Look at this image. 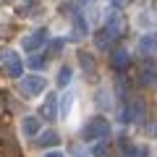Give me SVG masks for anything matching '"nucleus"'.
Segmentation results:
<instances>
[{"mask_svg":"<svg viewBox=\"0 0 157 157\" xmlns=\"http://www.w3.org/2000/svg\"><path fill=\"white\" fill-rule=\"evenodd\" d=\"M58 141H60V136H58L55 131H42V134L37 136V144L39 147H55Z\"/></svg>","mask_w":157,"mask_h":157,"instance_id":"nucleus-11","label":"nucleus"},{"mask_svg":"<svg viewBox=\"0 0 157 157\" xmlns=\"http://www.w3.org/2000/svg\"><path fill=\"white\" fill-rule=\"evenodd\" d=\"M45 42H47V32L45 29H37L34 34H26V37H24V50L34 52V50H39V47L45 45Z\"/></svg>","mask_w":157,"mask_h":157,"instance_id":"nucleus-4","label":"nucleus"},{"mask_svg":"<svg viewBox=\"0 0 157 157\" xmlns=\"http://www.w3.org/2000/svg\"><path fill=\"white\" fill-rule=\"evenodd\" d=\"M21 128H24V134H26V136H39V134H42V131H39V118H34V115L24 118Z\"/></svg>","mask_w":157,"mask_h":157,"instance_id":"nucleus-9","label":"nucleus"},{"mask_svg":"<svg viewBox=\"0 0 157 157\" xmlns=\"http://www.w3.org/2000/svg\"><path fill=\"white\" fill-rule=\"evenodd\" d=\"M110 66L115 68V71H126V68L131 66V55L126 50H113L110 55Z\"/></svg>","mask_w":157,"mask_h":157,"instance_id":"nucleus-5","label":"nucleus"},{"mask_svg":"<svg viewBox=\"0 0 157 157\" xmlns=\"http://www.w3.org/2000/svg\"><path fill=\"white\" fill-rule=\"evenodd\" d=\"M113 39H115V37H113V34H110V32L105 29V32H100V34L94 37V42H97V47H100V50H107Z\"/></svg>","mask_w":157,"mask_h":157,"instance_id":"nucleus-13","label":"nucleus"},{"mask_svg":"<svg viewBox=\"0 0 157 157\" xmlns=\"http://www.w3.org/2000/svg\"><path fill=\"white\" fill-rule=\"evenodd\" d=\"M121 149H123V157H147L144 147H134V144H128V141H123Z\"/></svg>","mask_w":157,"mask_h":157,"instance_id":"nucleus-12","label":"nucleus"},{"mask_svg":"<svg viewBox=\"0 0 157 157\" xmlns=\"http://www.w3.org/2000/svg\"><path fill=\"white\" fill-rule=\"evenodd\" d=\"M42 118H47V121H55V113H58V97L55 94H47L45 105H42Z\"/></svg>","mask_w":157,"mask_h":157,"instance_id":"nucleus-7","label":"nucleus"},{"mask_svg":"<svg viewBox=\"0 0 157 157\" xmlns=\"http://www.w3.org/2000/svg\"><path fill=\"white\" fill-rule=\"evenodd\" d=\"M78 6H89V3H94V0H76Z\"/></svg>","mask_w":157,"mask_h":157,"instance_id":"nucleus-22","label":"nucleus"},{"mask_svg":"<svg viewBox=\"0 0 157 157\" xmlns=\"http://www.w3.org/2000/svg\"><path fill=\"white\" fill-rule=\"evenodd\" d=\"M71 68H68V66H63L60 68V71H58V86H68V84H71Z\"/></svg>","mask_w":157,"mask_h":157,"instance_id":"nucleus-16","label":"nucleus"},{"mask_svg":"<svg viewBox=\"0 0 157 157\" xmlns=\"http://www.w3.org/2000/svg\"><path fill=\"white\" fill-rule=\"evenodd\" d=\"M26 66L32 68V71H42V68H45V58H42V55H32L26 60Z\"/></svg>","mask_w":157,"mask_h":157,"instance_id":"nucleus-19","label":"nucleus"},{"mask_svg":"<svg viewBox=\"0 0 157 157\" xmlns=\"http://www.w3.org/2000/svg\"><path fill=\"white\" fill-rule=\"evenodd\" d=\"M105 29L113 34V37H118V34L123 32V18L118 16V13H110V16H107V24H105Z\"/></svg>","mask_w":157,"mask_h":157,"instance_id":"nucleus-8","label":"nucleus"},{"mask_svg":"<svg viewBox=\"0 0 157 157\" xmlns=\"http://www.w3.org/2000/svg\"><path fill=\"white\" fill-rule=\"evenodd\" d=\"M26 3H32V0H26Z\"/></svg>","mask_w":157,"mask_h":157,"instance_id":"nucleus-24","label":"nucleus"},{"mask_svg":"<svg viewBox=\"0 0 157 157\" xmlns=\"http://www.w3.org/2000/svg\"><path fill=\"white\" fill-rule=\"evenodd\" d=\"M78 63H81V68H84L86 73H92V71H94V60H92V55H89V52H78Z\"/></svg>","mask_w":157,"mask_h":157,"instance_id":"nucleus-14","label":"nucleus"},{"mask_svg":"<svg viewBox=\"0 0 157 157\" xmlns=\"http://www.w3.org/2000/svg\"><path fill=\"white\" fill-rule=\"evenodd\" d=\"M0 60H3V66H6V71H8L11 78H21L24 76V63H21V58H18V52L3 50L0 52Z\"/></svg>","mask_w":157,"mask_h":157,"instance_id":"nucleus-2","label":"nucleus"},{"mask_svg":"<svg viewBox=\"0 0 157 157\" xmlns=\"http://www.w3.org/2000/svg\"><path fill=\"white\" fill-rule=\"evenodd\" d=\"M45 157H63V152H47Z\"/></svg>","mask_w":157,"mask_h":157,"instance_id":"nucleus-20","label":"nucleus"},{"mask_svg":"<svg viewBox=\"0 0 157 157\" xmlns=\"http://www.w3.org/2000/svg\"><path fill=\"white\" fill-rule=\"evenodd\" d=\"M139 50L144 52V55L155 52V50H157V34H144V37H141V42H139Z\"/></svg>","mask_w":157,"mask_h":157,"instance_id":"nucleus-10","label":"nucleus"},{"mask_svg":"<svg viewBox=\"0 0 157 157\" xmlns=\"http://www.w3.org/2000/svg\"><path fill=\"white\" fill-rule=\"evenodd\" d=\"M107 136H110V121L102 118V115L92 118L89 123L81 128V139L84 141H102V139H107Z\"/></svg>","mask_w":157,"mask_h":157,"instance_id":"nucleus-1","label":"nucleus"},{"mask_svg":"<svg viewBox=\"0 0 157 157\" xmlns=\"http://www.w3.org/2000/svg\"><path fill=\"white\" fill-rule=\"evenodd\" d=\"M92 155L94 157H110V144H107V141H97L94 149H92Z\"/></svg>","mask_w":157,"mask_h":157,"instance_id":"nucleus-17","label":"nucleus"},{"mask_svg":"<svg viewBox=\"0 0 157 157\" xmlns=\"http://www.w3.org/2000/svg\"><path fill=\"white\" fill-rule=\"evenodd\" d=\"M45 86H47V78H45V76H39V73H32V76L21 78V92H24L26 97H37V94H42V92H45Z\"/></svg>","mask_w":157,"mask_h":157,"instance_id":"nucleus-3","label":"nucleus"},{"mask_svg":"<svg viewBox=\"0 0 157 157\" xmlns=\"http://www.w3.org/2000/svg\"><path fill=\"white\" fill-rule=\"evenodd\" d=\"M139 84H141V86H155V84H157V68H152L149 63L141 66V71H139Z\"/></svg>","mask_w":157,"mask_h":157,"instance_id":"nucleus-6","label":"nucleus"},{"mask_svg":"<svg viewBox=\"0 0 157 157\" xmlns=\"http://www.w3.org/2000/svg\"><path fill=\"white\" fill-rule=\"evenodd\" d=\"M71 105H73V94H71V92H66V94L60 97V115H63V118L68 115V110H71Z\"/></svg>","mask_w":157,"mask_h":157,"instance_id":"nucleus-18","label":"nucleus"},{"mask_svg":"<svg viewBox=\"0 0 157 157\" xmlns=\"http://www.w3.org/2000/svg\"><path fill=\"white\" fill-rule=\"evenodd\" d=\"M73 32H76V39L86 37V21H84L81 16H76V18H73Z\"/></svg>","mask_w":157,"mask_h":157,"instance_id":"nucleus-15","label":"nucleus"},{"mask_svg":"<svg viewBox=\"0 0 157 157\" xmlns=\"http://www.w3.org/2000/svg\"><path fill=\"white\" fill-rule=\"evenodd\" d=\"M107 3H113V6H123L126 0H107Z\"/></svg>","mask_w":157,"mask_h":157,"instance_id":"nucleus-21","label":"nucleus"},{"mask_svg":"<svg viewBox=\"0 0 157 157\" xmlns=\"http://www.w3.org/2000/svg\"><path fill=\"white\" fill-rule=\"evenodd\" d=\"M0 3H11V0H0Z\"/></svg>","mask_w":157,"mask_h":157,"instance_id":"nucleus-23","label":"nucleus"}]
</instances>
